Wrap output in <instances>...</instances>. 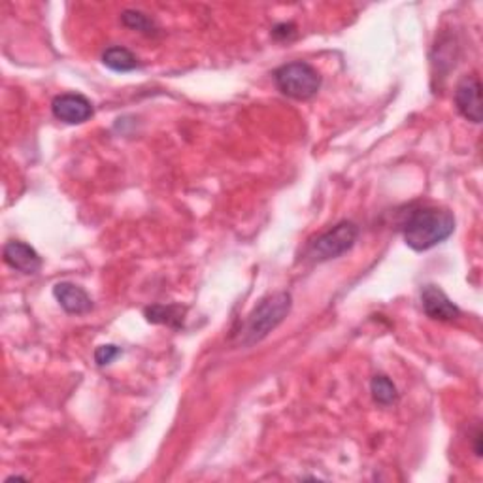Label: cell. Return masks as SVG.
Returning <instances> with one entry per match:
<instances>
[{
    "label": "cell",
    "instance_id": "cell-10",
    "mask_svg": "<svg viewBox=\"0 0 483 483\" xmlns=\"http://www.w3.org/2000/svg\"><path fill=\"white\" fill-rule=\"evenodd\" d=\"M144 314L150 323L180 329L184 325L185 308L177 306V304H168V306H165V304H153V306H148L144 310Z\"/></svg>",
    "mask_w": 483,
    "mask_h": 483
},
{
    "label": "cell",
    "instance_id": "cell-14",
    "mask_svg": "<svg viewBox=\"0 0 483 483\" xmlns=\"http://www.w3.org/2000/svg\"><path fill=\"white\" fill-rule=\"evenodd\" d=\"M119 355H121V349L117 346L106 344V346L97 348V351H95V361H97L99 367H106V365H112Z\"/></svg>",
    "mask_w": 483,
    "mask_h": 483
},
{
    "label": "cell",
    "instance_id": "cell-12",
    "mask_svg": "<svg viewBox=\"0 0 483 483\" xmlns=\"http://www.w3.org/2000/svg\"><path fill=\"white\" fill-rule=\"evenodd\" d=\"M121 23L131 30H138L142 34H146V37H155V34L159 32V27L151 20V17L138 12V10H125L121 13Z\"/></svg>",
    "mask_w": 483,
    "mask_h": 483
},
{
    "label": "cell",
    "instance_id": "cell-2",
    "mask_svg": "<svg viewBox=\"0 0 483 483\" xmlns=\"http://www.w3.org/2000/svg\"><path fill=\"white\" fill-rule=\"evenodd\" d=\"M293 298L288 291H278L264 297L254 312L247 315L246 323L240 331V344L254 346L271 334L281 321L289 315Z\"/></svg>",
    "mask_w": 483,
    "mask_h": 483
},
{
    "label": "cell",
    "instance_id": "cell-7",
    "mask_svg": "<svg viewBox=\"0 0 483 483\" xmlns=\"http://www.w3.org/2000/svg\"><path fill=\"white\" fill-rule=\"evenodd\" d=\"M421 306L427 317H431L435 321H444V323H450V321L459 319L461 310L453 300L447 297L438 285L428 283L421 289Z\"/></svg>",
    "mask_w": 483,
    "mask_h": 483
},
{
    "label": "cell",
    "instance_id": "cell-1",
    "mask_svg": "<svg viewBox=\"0 0 483 483\" xmlns=\"http://www.w3.org/2000/svg\"><path fill=\"white\" fill-rule=\"evenodd\" d=\"M455 218L452 211L436 206H419L408 211L402 221V237L414 252H428L453 235Z\"/></svg>",
    "mask_w": 483,
    "mask_h": 483
},
{
    "label": "cell",
    "instance_id": "cell-4",
    "mask_svg": "<svg viewBox=\"0 0 483 483\" xmlns=\"http://www.w3.org/2000/svg\"><path fill=\"white\" fill-rule=\"evenodd\" d=\"M357 238H359V227L351 221H342L312 240L306 249V257L314 263L338 259L349 252Z\"/></svg>",
    "mask_w": 483,
    "mask_h": 483
},
{
    "label": "cell",
    "instance_id": "cell-5",
    "mask_svg": "<svg viewBox=\"0 0 483 483\" xmlns=\"http://www.w3.org/2000/svg\"><path fill=\"white\" fill-rule=\"evenodd\" d=\"M455 106L457 112L474 125L481 123V82L476 74L462 76L455 87Z\"/></svg>",
    "mask_w": 483,
    "mask_h": 483
},
{
    "label": "cell",
    "instance_id": "cell-13",
    "mask_svg": "<svg viewBox=\"0 0 483 483\" xmlns=\"http://www.w3.org/2000/svg\"><path fill=\"white\" fill-rule=\"evenodd\" d=\"M370 391H372L374 401L380 406H392L399 401L397 387L387 378V375H375L370 384Z\"/></svg>",
    "mask_w": 483,
    "mask_h": 483
},
{
    "label": "cell",
    "instance_id": "cell-8",
    "mask_svg": "<svg viewBox=\"0 0 483 483\" xmlns=\"http://www.w3.org/2000/svg\"><path fill=\"white\" fill-rule=\"evenodd\" d=\"M53 297L57 298L61 308L70 315H85L93 310V300L87 291L76 283L61 281L53 288Z\"/></svg>",
    "mask_w": 483,
    "mask_h": 483
},
{
    "label": "cell",
    "instance_id": "cell-11",
    "mask_svg": "<svg viewBox=\"0 0 483 483\" xmlns=\"http://www.w3.org/2000/svg\"><path fill=\"white\" fill-rule=\"evenodd\" d=\"M102 63H104V66L114 70V73H121V74L133 73V70H136L140 66L134 53L123 46H112V47L106 49L102 53Z\"/></svg>",
    "mask_w": 483,
    "mask_h": 483
},
{
    "label": "cell",
    "instance_id": "cell-9",
    "mask_svg": "<svg viewBox=\"0 0 483 483\" xmlns=\"http://www.w3.org/2000/svg\"><path fill=\"white\" fill-rule=\"evenodd\" d=\"M4 261L10 268L22 274H37L42 268V259L37 254V249L17 240L4 246Z\"/></svg>",
    "mask_w": 483,
    "mask_h": 483
},
{
    "label": "cell",
    "instance_id": "cell-3",
    "mask_svg": "<svg viewBox=\"0 0 483 483\" xmlns=\"http://www.w3.org/2000/svg\"><path fill=\"white\" fill-rule=\"evenodd\" d=\"M274 82L285 97L295 100L314 99L321 87L319 73L310 63L304 61H295L280 66L274 73Z\"/></svg>",
    "mask_w": 483,
    "mask_h": 483
},
{
    "label": "cell",
    "instance_id": "cell-6",
    "mask_svg": "<svg viewBox=\"0 0 483 483\" xmlns=\"http://www.w3.org/2000/svg\"><path fill=\"white\" fill-rule=\"evenodd\" d=\"M51 112L59 121L68 125H80L87 119H91L95 110L93 104L87 97L78 93H65L53 99Z\"/></svg>",
    "mask_w": 483,
    "mask_h": 483
}]
</instances>
